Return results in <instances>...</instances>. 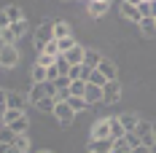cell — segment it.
I'll use <instances>...</instances> for the list:
<instances>
[{
  "mask_svg": "<svg viewBox=\"0 0 156 153\" xmlns=\"http://www.w3.org/2000/svg\"><path fill=\"white\" fill-rule=\"evenodd\" d=\"M51 116L62 123V126H70V123H73V118H76V113L70 110V105H67V102H57V107H54V113H51Z\"/></svg>",
  "mask_w": 156,
  "mask_h": 153,
  "instance_id": "52a82bcc",
  "label": "cell"
},
{
  "mask_svg": "<svg viewBox=\"0 0 156 153\" xmlns=\"http://www.w3.org/2000/svg\"><path fill=\"white\" fill-rule=\"evenodd\" d=\"M27 129H30V118H27V113H24L19 121L11 123V132H14V134H27Z\"/></svg>",
  "mask_w": 156,
  "mask_h": 153,
  "instance_id": "ffe728a7",
  "label": "cell"
},
{
  "mask_svg": "<svg viewBox=\"0 0 156 153\" xmlns=\"http://www.w3.org/2000/svg\"><path fill=\"white\" fill-rule=\"evenodd\" d=\"M57 94V86L54 83H32L30 92H27V102L30 105H35V102H41V99H46V97H54Z\"/></svg>",
  "mask_w": 156,
  "mask_h": 153,
  "instance_id": "7a4b0ae2",
  "label": "cell"
},
{
  "mask_svg": "<svg viewBox=\"0 0 156 153\" xmlns=\"http://www.w3.org/2000/svg\"><path fill=\"white\" fill-rule=\"evenodd\" d=\"M132 153H151V148H145V145H140V148H135Z\"/></svg>",
  "mask_w": 156,
  "mask_h": 153,
  "instance_id": "60d3db41",
  "label": "cell"
},
{
  "mask_svg": "<svg viewBox=\"0 0 156 153\" xmlns=\"http://www.w3.org/2000/svg\"><path fill=\"white\" fill-rule=\"evenodd\" d=\"M35 107H38L41 113H54V107H57V102H54V97H46V99L35 102Z\"/></svg>",
  "mask_w": 156,
  "mask_h": 153,
  "instance_id": "f1b7e54d",
  "label": "cell"
},
{
  "mask_svg": "<svg viewBox=\"0 0 156 153\" xmlns=\"http://www.w3.org/2000/svg\"><path fill=\"white\" fill-rule=\"evenodd\" d=\"M5 107L8 110H27V97L22 92H14V89H5Z\"/></svg>",
  "mask_w": 156,
  "mask_h": 153,
  "instance_id": "277c9868",
  "label": "cell"
},
{
  "mask_svg": "<svg viewBox=\"0 0 156 153\" xmlns=\"http://www.w3.org/2000/svg\"><path fill=\"white\" fill-rule=\"evenodd\" d=\"M97 70L105 75V81H119V78H116V75H119L116 62H110V59H105V57H102V62H100V67H97Z\"/></svg>",
  "mask_w": 156,
  "mask_h": 153,
  "instance_id": "4fadbf2b",
  "label": "cell"
},
{
  "mask_svg": "<svg viewBox=\"0 0 156 153\" xmlns=\"http://www.w3.org/2000/svg\"><path fill=\"white\" fill-rule=\"evenodd\" d=\"M119 11H121V16H124V19L135 22V24H140V22H143L140 11H137V3H132V0H124V3H119Z\"/></svg>",
  "mask_w": 156,
  "mask_h": 153,
  "instance_id": "ba28073f",
  "label": "cell"
},
{
  "mask_svg": "<svg viewBox=\"0 0 156 153\" xmlns=\"http://www.w3.org/2000/svg\"><path fill=\"white\" fill-rule=\"evenodd\" d=\"M126 132H124V126H121V121H119V116L116 118H110V140H121Z\"/></svg>",
  "mask_w": 156,
  "mask_h": 153,
  "instance_id": "7402d4cb",
  "label": "cell"
},
{
  "mask_svg": "<svg viewBox=\"0 0 156 153\" xmlns=\"http://www.w3.org/2000/svg\"><path fill=\"white\" fill-rule=\"evenodd\" d=\"M11 30H14L16 40H19V38H22V35L27 32V19H24V22H16V24H11Z\"/></svg>",
  "mask_w": 156,
  "mask_h": 153,
  "instance_id": "d6a6232c",
  "label": "cell"
},
{
  "mask_svg": "<svg viewBox=\"0 0 156 153\" xmlns=\"http://www.w3.org/2000/svg\"><path fill=\"white\" fill-rule=\"evenodd\" d=\"M151 123H154V142H156V121H151Z\"/></svg>",
  "mask_w": 156,
  "mask_h": 153,
  "instance_id": "7bdbcfd3",
  "label": "cell"
},
{
  "mask_svg": "<svg viewBox=\"0 0 156 153\" xmlns=\"http://www.w3.org/2000/svg\"><path fill=\"white\" fill-rule=\"evenodd\" d=\"M67 105H70V110H73V113H81V110H86V99H83V97H70V99H67Z\"/></svg>",
  "mask_w": 156,
  "mask_h": 153,
  "instance_id": "83f0119b",
  "label": "cell"
},
{
  "mask_svg": "<svg viewBox=\"0 0 156 153\" xmlns=\"http://www.w3.org/2000/svg\"><path fill=\"white\" fill-rule=\"evenodd\" d=\"M113 151V140H89L86 153H110Z\"/></svg>",
  "mask_w": 156,
  "mask_h": 153,
  "instance_id": "7c38bea8",
  "label": "cell"
},
{
  "mask_svg": "<svg viewBox=\"0 0 156 153\" xmlns=\"http://www.w3.org/2000/svg\"><path fill=\"white\" fill-rule=\"evenodd\" d=\"M54 62H57L54 57H48V54H43V51H41V54H38V62H35V64H41V67H46V70H48V67H54Z\"/></svg>",
  "mask_w": 156,
  "mask_h": 153,
  "instance_id": "4dcf8cb0",
  "label": "cell"
},
{
  "mask_svg": "<svg viewBox=\"0 0 156 153\" xmlns=\"http://www.w3.org/2000/svg\"><path fill=\"white\" fill-rule=\"evenodd\" d=\"M30 81H32V83H46V67H41V64H32Z\"/></svg>",
  "mask_w": 156,
  "mask_h": 153,
  "instance_id": "603a6c76",
  "label": "cell"
},
{
  "mask_svg": "<svg viewBox=\"0 0 156 153\" xmlns=\"http://www.w3.org/2000/svg\"><path fill=\"white\" fill-rule=\"evenodd\" d=\"M43 54L54 57V59H57V57H62V54H59V46H57V40H51V43H48V46L43 48Z\"/></svg>",
  "mask_w": 156,
  "mask_h": 153,
  "instance_id": "e575fe53",
  "label": "cell"
},
{
  "mask_svg": "<svg viewBox=\"0 0 156 153\" xmlns=\"http://www.w3.org/2000/svg\"><path fill=\"white\" fill-rule=\"evenodd\" d=\"M5 27H11V22H8V16H5V11L0 8V30H5Z\"/></svg>",
  "mask_w": 156,
  "mask_h": 153,
  "instance_id": "f35d334b",
  "label": "cell"
},
{
  "mask_svg": "<svg viewBox=\"0 0 156 153\" xmlns=\"http://www.w3.org/2000/svg\"><path fill=\"white\" fill-rule=\"evenodd\" d=\"M35 153H54V151H48V148H43V151H35Z\"/></svg>",
  "mask_w": 156,
  "mask_h": 153,
  "instance_id": "b9f144b4",
  "label": "cell"
},
{
  "mask_svg": "<svg viewBox=\"0 0 156 153\" xmlns=\"http://www.w3.org/2000/svg\"><path fill=\"white\" fill-rule=\"evenodd\" d=\"M86 94V81H70V97H83Z\"/></svg>",
  "mask_w": 156,
  "mask_h": 153,
  "instance_id": "484cf974",
  "label": "cell"
},
{
  "mask_svg": "<svg viewBox=\"0 0 156 153\" xmlns=\"http://www.w3.org/2000/svg\"><path fill=\"white\" fill-rule=\"evenodd\" d=\"M0 110H5V89H0Z\"/></svg>",
  "mask_w": 156,
  "mask_h": 153,
  "instance_id": "ab89813d",
  "label": "cell"
},
{
  "mask_svg": "<svg viewBox=\"0 0 156 153\" xmlns=\"http://www.w3.org/2000/svg\"><path fill=\"white\" fill-rule=\"evenodd\" d=\"M3 11H5V16H8V22H11V24L24 22V11H22V5H5Z\"/></svg>",
  "mask_w": 156,
  "mask_h": 153,
  "instance_id": "ac0fdd59",
  "label": "cell"
},
{
  "mask_svg": "<svg viewBox=\"0 0 156 153\" xmlns=\"http://www.w3.org/2000/svg\"><path fill=\"white\" fill-rule=\"evenodd\" d=\"M16 134L11 132V126H0V145H5V148H11L14 145Z\"/></svg>",
  "mask_w": 156,
  "mask_h": 153,
  "instance_id": "44dd1931",
  "label": "cell"
},
{
  "mask_svg": "<svg viewBox=\"0 0 156 153\" xmlns=\"http://www.w3.org/2000/svg\"><path fill=\"white\" fill-rule=\"evenodd\" d=\"M137 11H140L143 19L154 16V0H140V3H137Z\"/></svg>",
  "mask_w": 156,
  "mask_h": 153,
  "instance_id": "4316f807",
  "label": "cell"
},
{
  "mask_svg": "<svg viewBox=\"0 0 156 153\" xmlns=\"http://www.w3.org/2000/svg\"><path fill=\"white\" fill-rule=\"evenodd\" d=\"M151 153H156V142H154V145H151Z\"/></svg>",
  "mask_w": 156,
  "mask_h": 153,
  "instance_id": "f6af8a7d",
  "label": "cell"
},
{
  "mask_svg": "<svg viewBox=\"0 0 156 153\" xmlns=\"http://www.w3.org/2000/svg\"><path fill=\"white\" fill-rule=\"evenodd\" d=\"M65 38H73L70 24L67 22H54V40H65Z\"/></svg>",
  "mask_w": 156,
  "mask_h": 153,
  "instance_id": "e0dca14e",
  "label": "cell"
},
{
  "mask_svg": "<svg viewBox=\"0 0 156 153\" xmlns=\"http://www.w3.org/2000/svg\"><path fill=\"white\" fill-rule=\"evenodd\" d=\"M110 0H92L89 5H86V11H89V16H94V19H100V16H105L110 11Z\"/></svg>",
  "mask_w": 156,
  "mask_h": 153,
  "instance_id": "30bf717a",
  "label": "cell"
},
{
  "mask_svg": "<svg viewBox=\"0 0 156 153\" xmlns=\"http://www.w3.org/2000/svg\"><path fill=\"white\" fill-rule=\"evenodd\" d=\"M83 54H86V46H73L70 48V51H67V54H62L65 59H67V64H70V67H78V64H83Z\"/></svg>",
  "mask_w": 156,
  "mask_h": 153,
  "instance_id": "8fae6325",
  "label": "cell"
},
{
  "mask_svg": "<svg viewBox=\"0 0 156 153\" xmlns=\"http://www.w3.org/2000/svg\"><path fill=\"white\" fill-rule=\"evenodd\" d=\"M89 140H110V118H100L89 132Z\"/></svg>",
  "mask_w": 156,
  "mask_h": 153,
  "instance_id": "9c48e42d",
  "label": "cell"
},
{
  "mask_svg": "<svg viewBox=\"0 0 156 153\" xmlns=\"http://www.w3.org/2000/svg\"><path fill=\"white\" fill-rule=\"evenodd\" d=\"M83 99H86V105H97V102H102V89H100V86H92V83H86V94H83Z\"/></svg>",
  "mask_w": 156,
  "mask_h": 153,
  "instance_id": "2e32d148",
  "label": "cell"
},
{
  "mask_svg": "<svg viewBox=\"0 0 156 153\" xmlns=\"http://www.w3.org/2000/svg\"><path fill=\"white\" fill-rule=\"evenodd\" d=\"M8 153H19V151H14V148H8Z\"/></svg>",
  "mask_w": 156,
  "mask_h": 153,
  "instance_id": "bcb514c9",
  "label": "cell"
},
{
  "mask_svg": "<svg viewBox=\"0 0 156 153\" xmlns=\"http://www.w3.org/2000/svg\"><path fill=\"white\" fill-rule=\"evenodd\" d=\"M124 140L129 142V148H132V151H135V148H140V140H137V134H135V132H126Z\"/></svg>",
  "mask_w": 156,
  "mask_h": 153,
  "instance_id": "d590c367",
  "label": "cell"
},
{
  "mask_svg": "<svg viewBox=\"0 0 156 153\" xmlns=\"http://www.w3.org/2000/svg\"><path fill=\"white\" fill-rule=\"evenodd\" d=\"M54 64H57L59 75H65V78H67V73H70V64H67V59H65V57H57V62H54Z\"/></svg>",
  "mask_w": 156,
  "mask_h": 153,
  "instance_id": "1f68e13d",
  "label": "cell"
},
{
  "mask_svg": "<svg viewBox=\"0 0 156 153\" xmlns=\"http://www.w3.org/2000/svg\"><path fill=\"white\" fill-rule=\"evenodd\" d=\"M16 64H19V48L0 46V70H14Z\"/></svg>",
  "mask_w": 156,
  "mask_h": 153,
  "instance_id": "3957f363",
  "label": "cell"
},
{
  "mask_svg": "<svg viewBox=\"0 0 156 153\" xmlns=\"http://www.w3.org/2000/svg\"><path fill=\"white\" fill-rule=\"evenodd\" d=\"M11 148L19 151V153H27V151H30V137H27V134H16V140H14Z\"/></svg>",
  "mask_w": 156,
  "mask_h": 153,
  "instance_id": "cb8c5ba5",
  "label": "cell"
},
{
  "mask_svg": "<svg viewBox=\"0 0 156 153\" xmlns=\"http://www.w3.org/2000/svg\"><path fill=\"white\" fill-rule=\"evenodd\" d=\"M0 153H8V148H5V145H0Z\"/></svg>",
  "mask_w": 156,
  "mask_h": 153,
  "instance_id": "ee69618b",
  "label": "cell"
},
{
  "mask_svg": "<svg viewBox=\"0 0 156 153\" xmlns=\"http://www.w3.org/2000/svg\"><path fill=\"white\" fill-rule=\"evenodd\" d=\"M119 99H121V83L119 81H108L102 86V102L105 105H116Z\"/></svg>",
  "mask_w": 156,
  "mask_h": 153,
  "instance_id": "5b68a950",
  "label": "cell"
},
{
  "mask_svg": "<svg viewBox=\"0 0 156 153\" xmlns=\"http://www.w3.org/2000/svg\"><path fill=\"white\" fill-rule=\"evenodd\" d=\"M0 46H16V35L11 27H5V30H0Z\"/></svg>",
  "mask_w": 156,
  "mask_h": 153,
  "instance_id": "d4e9b609",
  "label": "cell"
},
{
  "mask_svg": "<svg viewBox=\"0 0 156 153\" xmlns=\"http://www.w3.org/2000/svg\"><path fill=\"white\" fill-rule=\"evenodd\" d=\"M81 73H83V64H78V67H70L67 78H70V81H78V78H81Z\"/></svg>",
  "mask_w": 156,
  "mask_h": 153,
  "instance_id": "74e56055",
  "label": "cell"
},
{
  "mask_svg": "<svg viewBox=\"0 0 156 153\" xmlns=\"http://www.w3.org/2000/svg\"><path fill=\"white\" fill-rule=\"evenodd\" d=\"M57 46H59V54H67L70 48L76 46V40L73 38H65V40H57Z\"/></svg>",
  "mask_w": 156,
  "mask_h": 153,
  "instance_id": "836d02e7",
  "label": "cell"
},
{
  "mask_svg": "<svg viewBox=\"0 0 156 153\" xmlns=\"http://www.w3.org/2000/svg\"><path fill=\"white\" fill-rule=\"evenodd\" d=\"M154 22H156V16H154Z\"/></svg>",
  "mask_w": 156,
  "mask_h": 153,
  "instance_id": "7dc6e473",
  "label": "cell"
},
{
  "mask_svg": "<svg viewBox=\"0 0 156 153\" xmlns=\"http://www.w3.org/2000/svg\"><path fill=\"white\" fill-rule=\"evenodd\" d=\"M100 62H102V54H100L97 48H86V54H83V67L97 70V67H100Z\"/></svg>",
  "mask_w": 156,
  "mask_h": 153,
  "instance_id": "5bb4252c",
  "label": "cell"
},
{
  "mask_svg": "<svg viewBox=\"0 0 156 153\" xmlns=\"http://www.w3.org/2000/svg\"><path fill=\"white\" fill-rule=\"evenodd\" d=\"M140 32L145 35V38H156V22H154V16H148V19H143V22H140Z\"/></svg>",
  "mask_w": 156,
  "mask_h": 153,
  "instance_id": "d6986e66",
  "label": "cell"
},
{
  "mask_svg": "<svg viewBox=\"0 0 156 153\" xmlns=\"http://www.w3.org/2000/svg\"><path fill=\"white\" fill-rule=\"evenodd\" d=\"M110 153H132V148H129V142L121 137V140H113V151Z\"/></svg>",
  "mask_w": 156,
  "mask_h": 153,
  "instance_id": "f546056e",
  "label": "cell"
},
{
  "mask_svg": "<svg viewBox=\"0 0 156 153\" xmlns=\"http://www.w3.org/2000/svg\"><path fill=\"white\" fill-rule=\"evenodd\" d=\"M57 78H62V75H59V70H57V64H54V67L46 70V81L48 83H57Z\"/></svg>",
  "mask_w": 156,
  "mask_h": 153,
  "instance_id": "8d00e7d4",
  "label": "cell"
},
{
  "mask_svg": "<svg viewBox=\"0 0 156 153\" xmlns=\"http://www.w3.org/2000/svg\"><path fill=\"white\" fill-rule=\"evenodd\" d=\"M51 40H54V22H51V19H43L41 27L35 30V48H38V54H41Z\"/></svg>",
  "mask_w": 156,
  "mask_h": 153,
  "instance_id": "6da1fadb",
  "label": "cell"
},
{
  "mask_svg": "<svg viewBox=\"0 0 156 153\" xmlns=\"http://www.w3.org/2000/svg\"><path fill=\"white\" fill-rule=\"evenodd\" d=\"M119 121H121V126H124V132H135L137 123H140V116H137V113H121Z\"/></svg>",
  "mask_w": 156,
  "mask_h": 153,
  "instance_id": "9a60e30c",
  "label": "cell"
},
{
  "mask_svg": "<svg viewBox=\"0 0 156 153\" xmlns=\"http://www.w3.org/2000/svg\"><path fill=\"white\" fill-rule=\"evenodd\" d=\"M135 134H137V140H140V145L151 148V145H154V123L151 121H140L137 129H135Z\"/></svg>",
  "mask_w": 156,
  "mask_h": 153,
  "instance_id": "8992f818",
  "label": "cell"
}]
</instances>
